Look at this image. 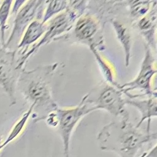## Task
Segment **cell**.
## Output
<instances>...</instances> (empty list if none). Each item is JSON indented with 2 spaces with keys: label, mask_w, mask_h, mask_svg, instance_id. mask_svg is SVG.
<instances>
[{
  "label": "cell",
  "mask_w": 157,
  "mask_h": 157,
  "mask_svg": "<svg viewBox=\"0 0 157 157\" xmlns=\"http://www.w3.org/2000/svg\"><path fill=\"white\" fill-rule=\"evenodd\" d=\"M118 117L99 132L97 140L101 150L115 152L120 157H136L145 144L156 139V132L134 125L127 111Z\"/></svg>",
  "instance_id": "6da1fadb"
},
{
  "label": "cell",
  "mask_w": 157,
  "mask_h": 157,
  "mask_svg": "<svg viewBox=\"0 0 157 157\" xmlns=\"http://www.w3.org/2000/svg\"><path fill=\"white\" fill-rule=\"evenodd\" d=\"M58 63L42 66L36 68L21 70L17 88L26 101L34 105L35 109L43 110L44 118L58 106L53 99L51 82ZM30 104V105H31Z\"/></svg>",
  "instance_id": "7a4b0ae2"
},
{
  "label": "cell",
  "mask_w": 157,
  "mask_h": 157,
  "mask_svg": "<svg viewBox=\"0 0 157 157\" xmlns=\"http://www.w3.org/2000/svg\"><path fill=\"white\" fill-rule=\"evenodd\" d=\"M117 1H94L93 10L85 11L75 22L71 36L75 41L93 47L98 51L105 49L104 28L114 13ZM89 4V3H88Z\"/></svg>",
  "instance_id": "3957f363"
},
{
  "label": "cell",
  "mask_w": 157,
  "mask_h": 157,
  "mask_svg": "<svg viewBox=\"0 0 157 157\" xmlns=\"http://www.w3.org/2000/svg\"><path fill=\"white\" fill-rule=\"evenodd\" d=\"M66 9L50 20L47 25L46 31L40 40L17 59V67L21 70L28 59L42 46L52 40H58L60 37L69 32L76 20L86 11L89 1H67Z\"/></svg>",
  "instance_id": "277c9868"
},
{
  "label": "cell",
  "mask_w": 157,
  "mask_h": 157,
  "mask_svg": "<svg viewBox=\"0 0 157 157\" xmlns=\"http://www.w3.org/2000/svg\"><path fill=\"white\" fill-rule=\"evenodd\" d=\"M96 109L86 101L84 96L75 107L55 109L57 117L56 129L61 137L64 157H70V141L72 133L80 121Z\"/></svg>",
  "instance_id": "5b68a950"
},
{
  "label": "cell",
  "mask_w": 157,
  "mask_h": 157,
  "mask_svg": "<svg viewBox=\"0 0 157 157\" xmlns=\"http://www.w3.org/2000/svg\"><path fill=\"white\" fill-rule=\"evenodd\" d=\"M144 47L145 54L137 75L132 80L123 84L119 83L118 85L117 88L126 96L134 90L139 91L142 96H149L156 93L151 85V79L156 73L155 67V58L151 48L145 44Z\"/></svg>",
  "instance_id": "8992f818"
},
{
  "label": "cell",
  "mask_w": 157,
  "mask_h": 157,
  "mask_svg": "<svg viewBox=\"0 0 157 157\" xmlns=\"http://www.w3.org/2000/svg\"><path fill=\"white\" fill-rule=\"evenodd\" d=\"M17 50H10L0 42V87L7 95L10 105L16 103L15 91L21 70L17 67Z\"/></svg>",
  "instance_id": "52a82bcc"
},
{
  "label": "cell",
  "mask_w": 157,
  "mask_h": 157,
  "mask_svg": "<svg viewBox=\"0 0 157 157\" xmlns=\"http://www.w3.org/2000/svg\"><path fill=\"white\" fill-rule=\"evenodd\" d=\"M46 1H26L16 13L12 30L4 47L8 48L13 42L21 39L25 29L34 20H42Z\"/></svg>",
  "instance_id": "ba28073f"
},
{
  "label": "cell",
  "mask_w": 157,
  "mask_h": 157,
  "mask_svg": "<svg viewBox=\"0 0 157 157\" xmlns=\"http://www.w3.org/2000/svg\"><path fill=\"white\" fill-rule=\"evenodd\" d=\"M122 91L115 86L105 82L101 86L98 95L94 98L88 94H85L86 101L96 110H104L115 117H120L126 110L124 109L125 99L123 98Z\"/></svg>",
  "instance_id": "9c48e42d"
},
{
  "label": "cell",
  "mask_w": 157,
  "mask_h": 157,
  "mask_svg": "<svg viewBox=\"0 0 157 157\" xmlns=\"http://www.w3.org/2000/svg\"><path fill=\"white\" fill-rule=\"evenodd\" d=\"M156 1H153L148 12L134 23L140 34L146 41L147 45L151 49L156 50V31L157 24V7Z\"/></svg>",
  "instance_id": "30bf717a"
},
{
  "label": "cell",
  "mask_w": 157,
  "mask_h": 157,
  "mask_svg": "<svg viewBox=\"0 0 157 157\" xmlns=\"http://www.w3.org/2000/svg\"><path fill=\"white\" fill-rule=\"evenodd\" d=\"M125 104L135 107L140 113V120L136 126L139 128L144 121L147 120V128L150 129V124L151 118H156L157 116L156 93L142 99H137L136 98L125 99Z\"/></svg>",
  "instance_id": "8fae6325"
},
{
  "label": "cell",
  "mask_w": 157,
  "mask_h": 157,
  "mask_svg": "<svg viewBox=\"0 0 157 157\" xmlns=\"http://www.w3.org/2000/svg\"><path fill=\"white\" fill-rule=\"evenodd\" d=\"M109 22L112 25L117 38L124 50L125 66L126 67H128L129 64L131 56V54L132 42L130 29L126 24L115 18L112 17L109 20Z\"/></svg>",
  "instance_id": "7c38bea8"
},
{
  "label": "cell",
  "mask_w": 157,
  "mask_h": 157,
  "mask_svg": "<svg viewBox=\"0 0 157 157\" xmlns=\"http://www.w3.org/2000/svg\"><path fill=\"white\" fill-rule=\"evenodd\" d=\"M45 24L41 20H34L28 25L17 45V49L22 50L21 55L26 52L29 45L34 44L44 34L47 28Z\"/></svg>",
  "instance_id": "4fadbf2b"
},
{
  "label": "cell",
  "mask_w": 157,
  "mask_h": 157,
  "mask_svg": "<svg viewBox=\"0 0 157 157\" xmlns=\"http://www.w3.org/2000/svg\"><path fill=\"white\" fill-rule=\"evenodd\" d=\"M89 48L95 58L99 70L105 80V82L117 88L119 83H117L115 79L114 70L112 65L100 55L97 49L93 47H90Z\"/></svg>",
  "instance_id": "5bb4252c"
},
{
  "label": "cell",
  "mask_w": 157,
  "mask_h": 157,
  "mask_svg": "<svg viewBox=\"0 0 157 157\" xmlns=\"http://www.w3.org/2000/svg\"><path fill=\"white\" fill-rule=\"evenodd\" d=\"M153 1H126L125 6L128 9L129 17L131 21H137L150 10ZM134 22V23H135Z\"/></svg>",
  "instance_id": "9a60e30c"
},
{
  "label": "cell",
  "mask_w": 157,
  "mask_h": 157,
  "mask_svg": "<svg viewBox=\"0 0 157 157\" xmlns=\"http://www.w3.org/2000/svg\"><path fill=\"white\" fill-rule=\"evenodd\" d=\"M34 108V105L31 104L28 109L25 112L23 113L20 118L15 123V124L11 129L7 139L4 141V142L2 143L3 147L7 145L9 142L15 139L23 132L27 124L29 117L33 113Z\"/></svg>",
  "instance_id": "2e32d148"
},
{
  "label": "cell",
  "mask_w": 157,
  "mask_h": 157,
  "mask_svg": "<svg viewBox=\"0 0 157 157\" xmlns=\"http://www.w3.org/2000/svg\"><path fill=\"white\" fill-rule=\"evenodd\" d=\"M67 1H47L44 11L42 22L45 24L60 12L64 11L67 7Z\"/></svg>",
  "instance_id": "e0dca14e"
},
{
  "label": "cell",
  "mask_w": 157,
  "mask_h": 157,
  "mask_svg": "<svg viewBox=\"0 0 157 157\" xmlns=\"http://www.w3.org/2000/svg\"><path fill=\"white\" fill-rule=\"evenodd\" d=\"M13 1L10 0H5L1 2L0 4V34L1 44L4 47L6 42L5 32L8 28L7 20L11 12V6Z\"/></svg>",
  "instance_id": "ac0fdd59"
},
{
  "label": "cell",
  "mask_w": 157,
  "mask_h": 157,
  "mask_svg": "<svg viewBox=\"0 0 157 157\" xmlns=\"http://www.w3.org/2000/svg\"><path fill=\"white\" fill-rule=\"evenodd\" d=\"M140 157H156V145L155 144L150 150L144 152Z\"/></svg>",
  "instance_id": "d6986e66"
},
{
  "label": "cell",
  "mask_w": 157,
  "mask_h": 157,
  "mask_svg": "<svg viewBox=\"0 0 157 157\" xmlns=\"http://www.w3.org/2000/svg\"><path fill=\"white\" fill-rule=\"evenodd\" d=\"M26 1H17L15 2L13 7L12 10V13H16L19 9L22 6V5Z\"/></svg>",
  "instance_id": "ffe728a7"
},
{
  "label": "cell",
  "mask_w": 157,
  "mask_h": 157,
  "mask_svg": "<svg viewBox=\"0 0 157 157\" xmlns=\"http://www.w3.org/2000/svg\"><path fill=\"white\" fill-rule=\"evenodd\" d=\"M1 140H2V139H1V137L0 136V150L1 149H2V148H3V147H2V144H1Z\"/></svg>",
  "instance_id": "44dd1931"
},
{
  "label": "cell",
  "mask_w": 157,
  "mask_h": 157,
  "mask_svg": "<svg viewBox=\"0 0 157 157\" xmlns=\"http://www.w3.org/2000/svg\"><path fill=\"white\" fill-rule=\"evenodd\" d=\"M139 157H140V156H139Z\"/></svg>",
  "instance_id": "7402d4cb"
}]
</instances>
